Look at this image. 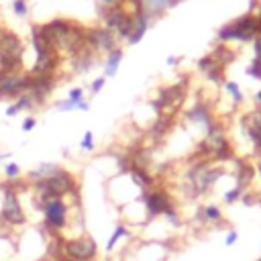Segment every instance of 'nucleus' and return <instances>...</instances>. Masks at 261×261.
Here are the masks:
<instances>
[{
    "instance_id": "17",
    "label": "nucleus",
    "mask_w": 261,
    "mask_h": 261,
    "mask_svg": "<svg viewBox=\"0 0 261 261\" xmlns=\"http://www.w3.org/2000/svg\"><path fill=\"white\" fill-rule=\"evenodd\" d=\"M257 100H259V102H261V92H259V94H257Z\"/></svg>"
},
{
    "instance_id": "6",
    "label": "nucleus",
    "mask_w": 261,
    "mask_h": 261,
    "mask_svg": "<svg viewBox=\"0 0 261 261\" xmlns=\"http://www.w3.org/2000/svg\"><path fill=\"white\" fill-rule=\"evenodd\" d=\"M245 130L249 135V139L253 141L255 153L261 155V112H253L247 116L245 120Z\"/></svg>"
},
{
    "instance_id": "12",
    "label": "nucleus",
    "mask_w": 261,
    "mask_h": 261,
    "mask_svg": "<svg viewBox=\"0 0 261 261\" xmlns=\"http://www.w3.org/2000/svg\"><path fill=\"white\" fill-rule=\"evenodd\" d=\"M82 149H84V151H92V149H94V137H92L90 130H88V133L84 135V139H82Z\"/></svg>"
},
{
    "instance_id": "13",
    "label": "nucleus",
    "mask_w": 261,
    "mask_h": 261,
    "mask_svg": "<svg viewBox=\"0 0 261 261\" xmlns=\"http://www.w3.org/2000/svg\"><path fill=\"white\" fill-rule=\"evenodd\" d=\"M226 90H228V92H230V94L234 96V100H237V102H239V100L243 98V96H241V92H239V88H237V86H234L232 82H230V84H226Z\"/></svg>"
},
{
    "instance_id": "15",
    "label": "nucleus",
    "mask_w": 261,
    "mask_h": 261,
    "mask_svg": "<svg viewBox=\"0 0 261 261\" xmlns=\"http://www.w3.org/2000/svg\"><path fill=\"white\" fill-rule=\"evenodd\" d=\"M33 126H35V118H24V122H22V130H33Z\"/></svg>"
},
{
    "instance_id": "5",
    "label": "nucleus",
    "mask_w": 261,
    "mask_h": 261,
    "mask_svg": "<svg viewBox=\"0 0 261 261\" xmlns=\"http://www.w3.org/2000/svg\"><path fill=\"white\" fill-rule=\"evenodd\" d=\"M0 220L10 226V228H18L27 224V212L18 200V192L8 186L2 194V204H0Z\"/></svg>"
},
{
    "instance_id": "14",
    "label": "nucleus",
    "mask_w": 261,
    "mask_h": 261,
    "mask_svg": "<svg viewBox=\"0 0 261 261\" xmlns=\"http://www.w3.org/2000/svg\"><path fill=\"white\" fill-rule=\"evenodd\" d=\"M14 10H16L18 14L27 12V4H24V0H16V2H14Z\"/></svg>"
},
{
    "instance_id": "11",
    "label": "nucleus",
    "mask_w": 261,
    "mask_h": 261,
    "mask_svg": "<svg viewBox=\"0 0 261 261\" xmlns=\"http://www.w3.org/2000/svg\"><path fill=\"white\" fill-rule=\"evenodd\" d=\"M237 241H239V232H237L234 228H228L226 234H224V245H226V247H232Z\"/></svg>"
},
{
    "instance_id": "1",
    "label": "nucleus",
    "mask_w": 261,
    "mask_h": 261,
    "mask_svg": "<svg viewBox=\"0 0 261 261\" xmlns=\"http://www.w3.org/2000/svg\"><path fill=\"white\" fill-rule=\"evenodd\" d=\"M57 253L49 259L53 261H94L98 257V243L92 234L80 232L75 237L53 239Z\"/></svg>"
},
{
    "instance_id": "7",
    "label": "nucleus",
    "mask_w": 261,
    "mask_h": 261,
    "mask_svg": "<svg viewBox=\"0 0 261 261\" xmlns=\"http://www.w3.org/2000/svg\"><path fill=\"white\" fill-rule=\"evenodd\" d=\"M222 218H224V214L216 204H206V206H200V210H198V220L202 224H216Z\"/></svg>"
},
{
    "instance_id": "2",
    "label": "nucleus",
    "mask_w": 261,
    "mask_h": 261,
    "mask_svg": "<svg viewBox=\"0 0 261 261\" xmlns=\"http://www.w3.org/2000/svg\"><path fill=\"white\" fill-rule=\"evenodd\" d=\"M33 188H35V194H37L39 202H43V200H51V198H67V196H73L75 190H77V184H75V177L69 171L57 167L47 177L35 181Z\"/></svg>"
},
{
    "instance_id": "10",
    "label": "nucleus",
    "mask_w": 261,
    "mask_h": 261,
    "mask_svg": "<svg viewBox=\"0 0 261 261\" xmlns=\"http://www.w3.org/2000/svg\"><path fill=\"white\" fill-rule=\"evenodd\" d=\"M4 173H6V177H8L10 181H14V179H18V175H20V167H18L16 163H8V165L4 167Z\"/></svg>"
},
{
    "instance_id": "16",
    "label": "nucleus",
    "mask_w": 261,
    "mask_h": 261,
    "mask_svg": "<svg viewBox=\"0 0 261 261\" xmlns=\"http://www.w3.org/2000/svg\"><path fill=\"white\" fill-rule=\"evenodd\" d=\"M35 261H53V259H49V257H41V259H35Z\"/></svg>"
},
{
    "instance_id": "4",
    "label": "nucleus",
    "mask_w": 261,
    "mask_h": 261,
    "mask_svg": "<svg viewBox=\"0 0 261 261\" xmlns=\"http://www.w3.org/2000/svg\"><path fill=\"white\" fill-rule=\"evenodd\" d=\"M143 208L149 218H167L175 226H179V212L173 204V198L163 188H153L143 194Z\"/></svg>"
},
{
    "instance_id": "3",
    "label": "nucleus",
    "mask_w": 261,
    "mask_h": 261,
    "mask_svg": "<svg viewBox=\"0 0 261 261\" xmlns=\"http://www.w3.org/2000/svg\"><path fill=\"white\" fill-rule=\"evenodd\" d=\"M41 214H43V228L47 232L63 237L69 226V204L65 198H51L39 202Z\"/></svg>"
},
{
    "instance_id": "18",
    "label": "nucleus",
    "mask_w": 261,
    "mask_h": 261,
    "mask_svg": "<svg viewBox=\"0 0 261 261\" xmlns=\"http://www.w3.org/2000/svg\"><path fill=\"white\" fill-rule=\"evenodd\" d=\"M257 261H261V259H257Z\"/></svg>"
},
{
    "instance_id": "9",
    "label": "nucleus",
    "mask_w": 261,
    "mask_h": 261,
    "mask_svg": "<svg viewBox=\"0 0 261 261\" xmlns=\"http://www.w3.org/2000/svg\"><path fill=\"white\" fill-rule=\"evenodd\" d=\"M243 198V188L241 186H234L232 190H228L226 194H224V202L226 204H234L237 200H241Z\"/></svg>"
},
{
    "instance_id": "8",
    "label": "nucleus",
    "mask_w": 261,
    "mask_h": 261,
    "mask_svg": "<svg viewBox=\"0 0 261 261\" xmlns=\"http://www.w3.org/2000/svg\"><path fill=\"white\" fill-rule=\"evenodd\" d=\"M122 239H130V228L126 226V224H116L114 226V230H112V234L108 237V241H106V253H110V251H114V247L122 241Z\"/></svg>"
}]
</instances>
